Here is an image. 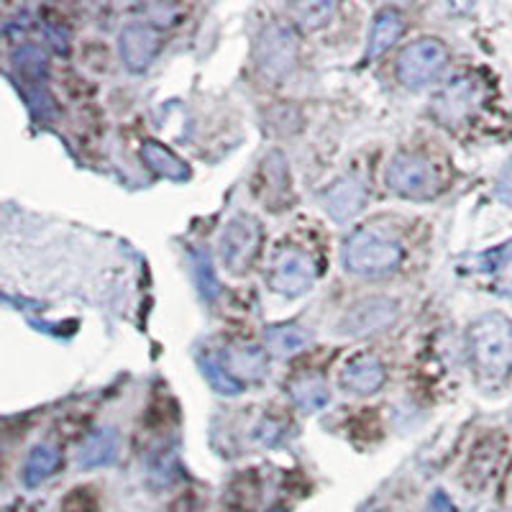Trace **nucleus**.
Here are the masks:
<instances>
[{"label":"nucleus","instance_id":"14","mask_svg":"<svg viewBox=\"0 0 512 512\" xmlns=\"http://www.w3.org/2000/svg\"><path fill=\"white\" fill-rule=\"evenodd\" d=\"M472 269L492 274L495 290L500 292V295H512V241L510 244H502L497 246V249L482 251L479 256H474Z\"/></svg>","mask_w":512,"mask_h":512},{"label":"nucleus","instance_id":"13","mask_svg":"<svg viewBox=\"0 0 512 512\" xmlns=\"http://www.w3.org/2000/svg\"><path fill=\"white\" fill-rule=\"evenodd\" d=\"M221 364L236 382H259L267 374V351L259 346H228Z\"/></svg>","mask_w":512,"mask_h":512},{"label":"nucleus","instance_id":"20","mask_svg":"<svg viewBox=\"0 0 512 512\" xmlns=\"http://www.w3.org/2000/svg\"><path fill=\"white\" fill-rule=\"evenodd\" d=\"M59 464H62V456H59L57 448L47 446V443L34 446L24 464V484L26 487H39L41 482H47L49 477L57 474Z\"/></svg>","mask_w":512,"mask_h":512},{"label":"nucleus","instance_id":"15","mask_svg":"<svg viewBox=\"0 0 512 512\" xmlns=\"http://www.w3.org/2000/svg\"><path fill=\"white\" fill-rule=\"evenodd\" d=\"M402 31H405V18H402V13H397L395 8H384V11H379L377 18H374L372 31H369L367 57H382V54L400 39Z\"/></svg>","mask_w":512,"mask_h":512},{"label":"nucleus","instance_id":"1","mask_svg":"<svg viewBox=\"0 0 512 512\" xmlns=\"http://www.w3.org/2000/svg\"><path fill=\"white\" fill-rule=\"evenodd\" d=\"M469 351L474 367L487 379H502L512 369V320L487 313L469 326Z\"/></svg>","mask_w":512,"mask_h":512},{"label":"nucleus","instance_id":"16","mask_svg":"<svg viewBox=\"0 0 512 512\" xmlns=\"http://www.w3.org/2000/svg\"><path fill=\"white\" fill-rule=\"evenodd\" d=\"M118 454V433L113 428H100L88 441L82 443L77 461L82 469H100V466H111Z\"/></svg>","mask_w":512,"mask_h":512},{"label":"nucleus","instance_id":"26","mask_svg":"<svg viewBox=\"0 0 512 512\" xmlns=\"http://www.w3.org/2000/svg\"><path fill=\"white\" fill-rule=\"evenodd\" d=\"M62 512H98V497L93 489H72L62 500Z\"/></svg>","mask_w":512,"mask_h":512},{"label":"nucleus","instance_id":"2","mask_svg":"<svg viewBox=\"0 0 512 512\" xmlns=\"http://www.w3.org/2000/svg\"><path fill=\"white\" fill-rule=\"evenodd\" d=\"M344 267L359 277L392 274L405 259V249L382 228H359L344 246Z\"/></svg>","mask_w":512,"mask_h":512},{"label":"nucleus","instance_id":"25","mask_svg":"<svg viewBox=\"0 0 512 512\" xmlns=\"http://www.w3.org/2000/svg\"><path fill=\"white\" fill-rule=\"evenodd\" d=\"M200 372L208 379L210 387L221 395H239L241 384L231 377V374L223 369L221 361H216L213 356H200Z\"/></svg>","mask_w":512,"mask_h":512},{"label":"nucleus","instance_id":"27","mask_svg":"<svg viewBox=\"0 0 512 512\" xmlns=\"http://www.w3.org/2000/svg\"><path fill=\"white\" fill-rule=\"evenodd\" d=\"M497 198L512 203V167L505 169V175L500 177V185H497Z\"/></svg>","mask_w":512,"mask_h":512},{"label":"nucleus","instance_id":"23","mask_svg":"<svg viewBox=\"0 0 512 512\" xmlns=\"http://www.w3.org/2000/svg\"><path fill=\"white\" fill-rule=\"evenodd\" d=\"M190 264H192V274H195V285H198L200 295L205 297V303H213V300L221 295V285H218V277L216 272H213L210 254L205 249H192Z\"/></svg>","mask_w":512,"mask_h":512},{"label":"nucleus","instance_id":"24","mask_svg":"<svg viewBox=\"0 0 512 512\" xmlns=\"http://www.w3.org/2000/svg\"><path fill=\"white\" fill-rule=\"evenodd\" d=\"M290 13L295 16V21H300V26L313 31L331 21V16L336 13V3H331V0H310V3L290 6Z\"/></svg>","mask_w":512,"mask_h":512},{"label":"nucleus","instance_id":"9","mask_svg":"<svg viewBox=\"0 0 512 512\" xmlns=\"http://www.w3.org/2000/svg\"><path fill=\"white\" fill-rule=\"evenodd\" d=\"M315 277H318V267L305 251L285 249L274 262L272 274H269V287L277 295L300 297L315 285Z\"/></svg>","mask_w":512,"mask_h":512},{"label":"nucleus","instance_id":"3","mask_svg":"<svg viewBox=\"0 0 512 512\" xmlns=\"http://www.w3.org/2000/svg\"><path fill=\"white\" fill-rule=\"evenodd\" d=\"M448 64V49L438 39H418L397 57V77L405 88L420 90L438 80Z\"/></svg>","mask_w":512,"mask_h":512},{"label":"nucleus","instance_id":"11","mask_svg":"<svg viewBox=\"0 0 512 512\" xmlns=\"http://www.w3.org/2000/svg\"><path fill=\"white\" fill-rule=\"evenodd\" d=\"M162 39L146 24H128L118 34V54L131 72H144L159 54Z\"/></svg>","mask_w":512,"mask_h":512},{"label":"nucleus","instance_id":"4","mask_svg":"<svg viewBox=\"0 0 512 512\" xmlns=\"http://www.w3.org/2000/svg\"><path fill=\"white\" fill-rule=\"evenodd\" d=\"M262 244V223L249 213H236L221 233V262L231 274H246Z\"/></svg>","mask_w":512,"mask_h":512},{"label":"nucleus","instance_id":"22","mask_svg":"<svg viewBox=\"0 0 512 512\" xmlns=\"http://www.w3.org/2000/svg\"><path fill=\"white\" fill-rule=\"evenodd\" d=\"M264 341H267V349L272 351L274 356L285 359V356L297 354V351L308 344V333H305L300 326H274V328H267Z\"/></svg>","mask_w":512,"mask_h":512},{"label":"nucleus","instance_id":"8","mask_svg":"<svg viewBox=\"0 0 512 512\" xmlns=\"http://www.w3.org/2000/svg\"><path fill=\"white\" fill-rule=\"evenodd\" d=\"M400 315V303L390 297H367L356 303L349 313L341 318L338 331L351 338H367L382 333L392 326Z\"/></svg>","mask_w":512,"mask_h":512},{"label":"nucleus","instance_id":"21","mask_svg":"<svg viewBox=\"0 0 512 512\" xmlns=\"http://www.w3.org/2000/svg\"><path fill=\"white\" fill-rule=\"evenodd\" d=\"M290 397L303 413H318L331 402V390L320 377H303L292 382Z\"/></svg>","mask_w":512,"mask_h":512},{"label":"nucleus","instance_id":"5","mask_svg":"<svg viewBox=\"0 0 512 512\" xmlns=\"http://www.w3.org/2000/svg\"><path fill=\"white\" fill-rule=\"evenodd\" d=\"M387 187L408 200H431L441 190L436 169L428 159L415 154H400L387 167Z\"/></svg>","mask_w":512,"mask_h":512},{"label":"nucleus","instance_id":"17","mask_svg":"<svg viewBox=\"0 0 512 512\" xmlns=\"http://www.w3.org/2000/svg\"><path fill=\"white\" fill-rule=\"evenodd\" d=\"M141 159L149 169H154L159 177L172 182H185L190 177V169L187 164L177 157L175 152H169L167 146H162L159 141H144L141 144Z\"/></svg>","mask_w":512,"mask_h":512},{"label":"nucleus","instance_id":"6","mask_svg":"<svg viewBox=\"0 0 512 512\" xmlns=\"http://www.w3.org/2000/svg\"><path fill=\"white\" fill-rule=\"evenodd\" d=\"M297 36L290 26L272 24L262 31L256 41V64L267 80L280 82L295 70L297 64Z\"/></svg>","mask_w":512,"mask_h":512},{"label":"nucleus","instance_id":"7","mask_svg":"<svg viewBox=\"0 0 512 512\" xmlns=\"http://www.w3.org/2000/svg\"><path fill=\"white\" fill-rule=\"evenodd\" d=\"M13 70H16L18 82L24 85V93L29 98L31 108L39 118H47L52 113V98L47 93V57L34 44L16 49L13 54Z\"/></svg>","mask_w":512,"mask_h":512},{"label":"nucleus","instance_id":"19","mask_svg":"<svg viewBox=\"0 0 512 512\" xmlns=\"http://www.w3.org/2000/svg\"><path fill=\"white\" fill-rule=\"evenodd\" d=\"M472 95H474L472 82L459 77V80L451 82L448 88H443V93L436 98V113L446 123L456 121V118H461L466 111H469Z\"/></svg>","mask_w":512,"mask_h":512},{"label":"nucleus","instance_id":"12","mask_svg":"<svg viewBox=\"0 0 512 512\" xmlns=\"http://www.w3.org/2000/svg\"><path fill=\"white\" fill-rule=\"evenodd\" d=\"M384 379H387V369L372 354L354 356L341 372V384L354 395H374L382 390Z\"/></svg>","mask_w":512,"mask_h":512},{"label":"nucleus","instance_id":"10","mask_svg":"<svg viewBox=\"0 0 512 512\" xmlns=\"http://www.w3.org/2000/svg\"><path fill=\"white\" fill-rule=\"evenodd\" d=\"M367 203V185L354 175H346L328 185V190L320 195V205L328 216L338 223H346L356 218Z\"/></svg>","mask_w":512,"mask_h":512},{"label":"nucleus","instance_id":"28","mask_svg":"<svg viewBox=\"0 0 512 512\" xmlns=\"http://www.w3.org/2000/svg\"><path fill=\"white\" fill-rule=\"evenodd\" d=\"M428 512H456L454 502L448 500L446 492H436V495L431 497V507H428Z\"/></svg>","mask_w":512,"mask_h":512},{"label":"nucleus","instance_id":"18","mask_svg":"<svg viewBox=\"0 0 512 512\" xmlns=\"http://www.w3.org/2000/svg\"><path fill=\"white\" fill-rule=\"evenodd\" d=\"M262 180L267 192L262 198L274 208H282L290 195V169H287L285 157L280 152H269L262 162Z\"/></svg>","mask_w":512,"mask_h":512}]
</instances>
